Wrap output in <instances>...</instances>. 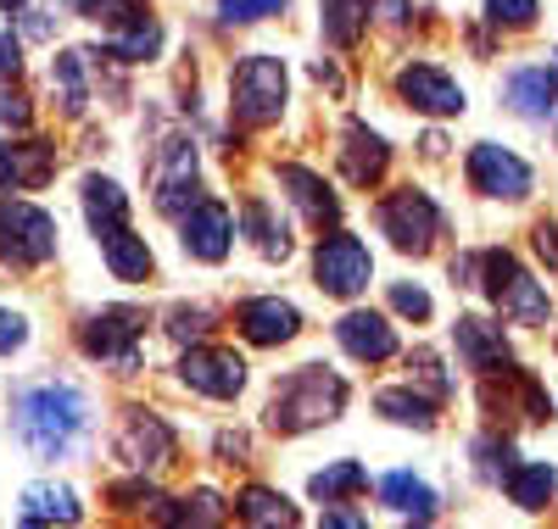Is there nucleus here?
Masks as SVG:
<instances>
[{"label": "nucleus", "instance_id": "nucleus-1", "mask_svg": "<svg viewBox=\"0 0 558 529\" xmlns=\"http://www.w3.org/2000/svg\"><path fill=\"white\" fill-rule=\"evenodd\" d=\"M17 413V435L34 457L57 463V457H78L89 441V396L68 379H34L12 396Z\"/></svg>", "mask_w": 558, "mask_h": 529}, {"label": "nucleus", "instance_id": "nucleus-2", "mask_svg": "<svg viewBox=\"0 0 558 529\" xmlns=\"http://www.w3.org/2000/svg\"><path fill=\"white\" fill-rule=\"evenodd\" d=\"M347 407V379L330 373V368H296L279 379V391L268 402V429L274 435H302V429H318V423H330L336 413Z\"/></svg>", "mask_w": 558, "mask_h": 529}, {"label": "nucleus", "instance_id": "nucleus-3", "mask_svg": "<svg viewBox=\"0 0 558 529\" xmlns=\"http://www.w3.org/2000/svg\"><path fill=\"white\" fill-rule=\"evenodd\" d=\"M475 284L486 291V302L508 318V323H547L553 318V302L542 291V279L531 268H520L514 251H481L475 257Z\"/></svg>", "mask_w": 558, "mask_h": 529}, {"label": "nucleus", "instance_id": "nucleus-4", "mask_svg": "<svg viewBox=\"0 0 558 529\" xmlns=\"http://www.w3.org/2000/svg\"><path fill=\"white\" fill-rule=\"evenodd\" d=\"M286 62L279 57H241L235 73H229V112H235L241 128H268L279 123V112H286Z\"/></svg>", "mask_w": 558, "mask_h": 529}, {"label": "nucleus", "instance_id": "nucleus-5", "mask_svg": "<svg viewBox=\"0 0 558 529\" xmlns=\"http://www.w3.org/2000/svg\"><path fill=\"white\" fill-rule=\"evenodd\" d=\"M447 229L441 207L425 196V189H391V196L380 201V234H391V246L408 251V257H425L436 246V234Z\"/></svg>", "mask_w": 558, "mask_h": 529}, {"label": "nucleus", "instance_id": "nucleus-6", "mask_svg": "<svg viewBox=\"0 0 558 529\" xmlns=\"http://www.w3.org/2000/svg\"><path fill=\"white\" fill-rule=\"evenodd\" d=\"M140 334H146V312L107 307V312L78 323V346H84V357L112 362L118 373H134L140 368Z\"/></svg>", "mask_w": 558, "mask_h": 529}, {"label": "nucleus", "instance_id": "nucleus-7", "mask_svg": "<svg viewBox=\"0 0 558 529\" xmlns=\"http://www.w3.org/2000/svg\"><path fill=\"white\" fill-rule=\"evenodd\" d=\"M51 257H57V223H51V212H39L28 201H7V207H0V262L45 268Z\"/></svg>", "mask_w": 558, "mask_h": 529}, {"label": "nucleus", "instance_id": "nucleus-8", "mask_svg": "<svg viewBox=\"0 0 558 529\" xmlns=\"http://www.w3.org/2000/svg\"><path fill=\"white\" fill-rule=\"evenodd\" d=\"M151 189H157V212L162 218H184L202 201V184H196V146L191 139H162L157 157H151Z\"/></svg>", "mask_w": 558, "mask_h": 529}, {"label": "nucleus", "instance_id": "nucleus-9", "mask_svg": "<svg viewBox=\"0 0 558 529\" xmlns=\"http://www.w3.org/2000/svg\"><path fill=\"white\" fill-rule=\"evenodd\" d=\"M368 273H375V257H368V246L357 234H330V239H318V251H313V279H318V291L324 296H357L368 291Z\"/></svg>", "mask_w": 558, "mask_h": 529}, {"label": "nucleus", "instance_id": "nucleus-10", "mask_svg": "<svg viewBox=\"0 0 558 529\" xmlns=\"http://www.w3.org/2000/svg\"><path fill=\"white\" fill-rule=\"evenodd\" d=\"M118 457L129 463V468H168L173 457H179V441H173V429L157 418V413H146V407H129L123 413V423H118Z\"/></svg>", "mask_w": 558, "mask_h": 529}, {"label": "nucleus", "instance_id": "nucleus-11", "mask_svg": "<svg viewBox=\"0 0 558 529\" xmlns=\"http://www.w3.org/2000/svg\"><path fill=\"white\" fill-rule=\"evenodd\" d=\"M179 379L191 384L196 396H213V402H235L246 391V362L223 346H191L179 362Z\"/></svg>", "mask_w": 558, "mask_h": 529}, {"label": "nucleus", "instance_id": "nucleus-12", "mask_svg": "<svg viewBox=\"0 0 558 529\" xmlns=\"http://www.w3.org/2000/svg\"><path fill=\"white\" fill-rule=\"evenodd\" d=\"M470 184L492 201H525L531 196V162L492 146V139H481V146L470 151Z\"/></svg>", "mask_w": 558, "mask_h": 529}, {"label": "nucleus", "instance_id": "nucleus-13", "mask_svg": "<svg viewBox=\"0 0 558 529\" xmlns=\"http://www.w3.org/2000/svg\"><path fill=\"white\" fill-rule=\"evenodd\" d=\"M179 246H184V257H196V262H223L229 246H235V223H229V207L202 196L191 212L179 218Z\"/></svg>", "mask_w": 558, "mask_h": 529}, {"label": "nucleus", "instance_id": "nucleus-14", "mask_svg": "<svg viewBox=\"0 0 558 529\" xmlns=\"http://www.w3.org/2000/svg\"><path fill=\"white\" fill-rule=\"evenodd\" d=\"M502 101L508 112H520L525 123H547L558 107V51H547V62L536 67H514L502 78Z\"/></svg>", "mask_w": 558, "mask_h": 529}, {"label": "nucleus", "instance_id": "nucleus-15", "mask_svg": "<svg viewBox=\"0 0 558 529\" xmlns=\"http://www.w3.org/2000/svg\"><path fill=\"white\" fill-rule=\"evenodd\" d=\"M397 95H402L413 112H430V118H458V112H463V89H458L441 67H430V62L402 67V73H397Z\"/></svg>", "mask_w": 558, "mask_h": 529}, {"label": "nucleus", "instance_id": "nucleus-16", "mask_svg": "<svg viewBox=\"0 0 558 529\" xmlns=\"http://www.w3.org/2000/svg\"><path fill=\"white\" fill-rule=\"evenodd\" d=\"M57 173V146L51 139H7L0 146V189H45Z\"/></svg>", "mask_w": 558, "mask_h": 529}, {"label": "nucleus", "instance_id": "nucleus-17", "mask_svg": "<svg viewBox=\"0 0 558 529\" xmlns=\"http://www.w3.org/2000/svg\"><path fill=\"white\" fill-rule=\"evenodd\" d=\"M235 329L252 346H286V341H296L302 312L291 302H279V296H252V302L235 307Z\"/></svg>", "mask_w": 558, "mask_h": 529}, {"label": "nucleus", "instance_id": "nucleus-18", "mask_svg": "<svg viewBox=\"0 0 558 529\" xmlns=\"http://www.w3.org/2000/svg\"><path fill=\"white\" fill-rule=\"evenodd\" d=\"M452 341H458L463 368H475L481 379L486 373H502L508 362H514V352H508V341H502V323H492V318H458L452 323Z\"/></svg>", "mask_w": 558, "mask_h": 529}, {"label": "nucleus", "instance_id": "nucleus-19", "mask_svg": "<svg viewBox=\"0 0 558 529\" xmlns=\"http://www.w3.org/2000/svg\"><path fill=\"white\" fill-rule=\"evenodd\" d=\"M386 162H391V146L368 128V123H347L341 128V173H347V184H357V189H368V184H380L386 179Z\"/></svg>", "mask_w": 558, "mask_h": 529}, {"label": "nucleus", "instance_id": "nucleus-20", "mask_svg": "<svg viewBox=\"0 0 558 529\" xmlns=\"http://www.w3.org/2000/svg\"><path fill=\"white\" fill-rule=\"evenodd\" d=\"M279 184H286V196L296 201V212H302L313 229H336V223H341V196H336V189L324 184L313 168L286 162V168H279Z\"/></svg>", "mask_w": 558, "mask_h": 529}, {"label": "nucleus", "instance_id": "nucleus-21", "mask_svg": "<svg viewBox=\"0 0 558 529\" xmlns=\"http://www.w3.org/2000/svg\"><path fill=\"white\" fill-rule=\"evenodd\" d=\"M336 341L347 346V357L357 362H391L397 357V329L380 312H347L336 323Z\"/></svg>", "mask_w": 558, "mask_h": 529}, {"label": "nucleus", "instance_id": "nucleus-22", "mask_svg": "<svg viewBox=\"0 0 558 529\" xmlns=\"http://www.w3.org/2000/svg\"><path fill=\"white\" fill-rule=\"evenodd\" d=\"M96 246H101V257H107V268H112V279H123V284H146L151 279V246L140 239L129 223H118V229H107V234H96Z\"/></svg>", "mask_w": 558, "mask_h": 529}, {"label": "nucleus", "instance_id": "nucleus-23", "mask_svg": "<svg viewBox=\"0 0 558 529\" xmlns=\"http://www.w3.org/2000/svg\"><path fill=\"white\" fill-rule=\"evenodd\" d=\"M380 502H386L391 513L413 518V524H430V518H436V491L425 485V479H413L408 468H397V473L380 479Z\"/></svg>", "mask_w": 558, "mask_h": 529}, {"label": "nucleus", "instance_id": "nucleus-24", "mask_svg": "<svg viewBox=\"0 0 558 529\" xmlns=\"http://www.w3.org/2000/svg\"><path fill=\"white\" fill-rule=\"evenodd\" d=\"M502 491H508V502H520L525 513H542L553 502V491H558V473L547 463H514L502 473Z\"/></svg>", "mask_w": 558, "mask_h": 529}, {"label": "nucleus", "instance_id": "nucleus-25", "mask_svg": "<svg viewBox=\"0 0 558 529\" xmlns=\"http://www.w3.org/2000/svg\"><path fill=\"white\" fill-rule=\"evenodd\" d=\"M84 218H89V234H107V229L129 223V196H123L112 179L89 173L84 179Z\"/></svg>", "mask_w": 558, "mask_h": 529}, {"label": "nucleus", "instance_id": "nucleus-26", "mask_svg": "<svg viewBox=\"0 0 558 529\" xmlns=\"http://www.w3.org/2000/svg\"><path fill=\"white\" fill-rule=\"evenodd\" d=\"M17 518L23 524H78V496L68 485H28Z\"/></svg>", "mask_w": 558, "mask_h": 529}, {"label": "nucleus", "instance_id": "nucleus-27", "mask_svg": "<svg viewBox=\"0 0 558 529\" xmlns=\"http://www.w3.org/2000/svg\"><path fill=\"white\" fill-rule=\"evenodd\" d=\"M157 51H162V23L157 17H140V23H129V28H118L112 39H107V57L112 62H157Z\"/></svg>", "mask_w": 558, "mask_h": 529}, {"label": "nucleus", "instance_id": "nucleus-28", "mask_svg": "<svg viewBox=\"0 0 558 529\" xmlns=\"http://www.w3.org/2000/svg\"><path fill=\"white\" fill-rule=\"evenodd\" d=\"M318 7H324V39L336 51H352L368 28V0H318Z\"/></svg>", "mask_w": 558, "mask_h": 529}, {"label": "nucleus", "instance_id": "nucleus-29", "mask_svg": "<svg viewBox=\"0 0 558 529\" xmlns=\"http://www.w3.org/2000/svg\"><path fill=\"white\" fill-rule=\"evenodd\" d=\"M241 223H246V234H252V246L263 251V257H274V262H286L291 257V234H286V223H274V212H268V201H246L241 207Z\"/></svg>", "mask_w": 558, "mask_h": 529}, {"label": "nucleus", "instance_id": "nucleus-30", "mask_svg": "<svg viewBox=\"0 0 558 529\" xmlns=\"http://www.w3.org/2000/svg\"><path fill=\"white\" fill-rule=\"evenodd\" d=\"M84 57H89V51H62V57L51 62V84H57V95H62V112H68V118H84V107H89Z\"/></svg>", "mask_w": 558, "mask_h": 529}, {"label": "nucleus", "instance_id": "nucleus-31", "mask_svg": "<svg viewBox=\"0 0 558 529\" xmlns=\"http://www.w3.org/2000/svg\"><path fill=\"white\" fill-rule=\"evenodd\" d=\"M307 491L318 496V502H347V496H357V491H368V473H363V463H336V468H318L313 479H307Z\"/></svg>", "mask_w": 558, "mask_h": 529}, {"label": "nucleus", "instance_id": "nucleus-32", "mask_svg": "<svg viewBox=\"0 0 558 529\" xmlns=\"http://www.w3.org/2000/svg\"><path fill=\"white\" fill-rule=\"evenodd\" d=\"M235 513L246 518V524H296L302 513L279 496V491H268V485H252V491H241L235 496Z\"/></svg>", "mask_w": 558, "mask_h": 529}, {"label": "nucleus", "instance_id": "nucleus-33", "mask_svg": "<svg viewBox=\"0 0 558 529\" xmlns=\"http://www.w3.org/2000/svg\"><path fill=\"white\" fill-rule=\"evenodd\" d=\"M375 407L391 418V423H413V429H436V402H425L418 391H380Z\"/></svg>", "mask_w": 558, "mask_h": 529}, {"label": "nucleus", "instance_id": "nucleus-34", "mask_svg": "<svg viewBox=\"0 0 558 529\" xmlns=\"http://www.w3.org/2000/svg\"><path fill=\"white\" fill-rule=\"evenodd\" d=\"M73 17H89V23H107V28H129L146 17V0H68Z\"/></svg>", "mask_w": 558, "mask_h": 529}, {"label": "nucleus", "instance_id": "nucleus-35", "mask_svg": "<svg viewBox=\"0 0 558 529\" xmlns=\"http://www.w3.org/2000/svg\"><path fill=\"white\" fill-rule=\"evenodd\" d=\"M168 341L173 346H191V341H207V334L218 329V312L213 307H168Z\"/></svg>", "mask_w": 558, "mask_h": 529}, {"label": "nucleus", "instance_id": "nucleus-36", "mask_svg": "<svg viewBox=\"0 0 558 529\" xmlns=\"http://www.w3.org/2000/svg\"><path fill=\"white\" fill-rule=\"evenodd\" d=\"M408 379H418L436 402H447V396H452V373L441 368V357H436V352H413V357H408Z\"/></svg>", "mask_w": 558, "mask_h": 529}, {"label": "nucleus", "instance_id": "nucleus-37", "mask_svg": "<svg viewBox=\"0 0 558 529\" xmlns=\"http://www.w3.org/2000/svg\"><path fill=\"white\" fill-rule=\"evenodd\" d=\"M520 463V452L508 446V441H497V435H486V441H475V468H481V479H497L502 485V473Z\"/></svg>", "mask_w": 558, "mask_h": 529}, {"label": "nucleus", "instance_id": "nucleus-38", "mask_svg": "<svg viewBox=\"0 0 558 529\" xmlns=\"http://www.w3.org/2000/svg\"><path fill=\"white\" fill-rule=\"evenodd\" d=\"M229 507H223V496L218 491H196V496H184L179 507H173V524H218Z\"/></svg>", "mask_w": 558, "mask_h": 529}, {"label": "nucleus", "instance_id": "nucleus-39", "mask_svg": "<svg viewBox=\"0 0 558 529\" xmlns=\"http://www.w3.org/2000/svg\"><path fill=\"white\" fill-rule=\"evenodd\" d=\"M274 12H286V0H218V17L223 23H263Z\"/></svg>", "mask_w": 558, "mask_h": 529}, {"label": "nucleus", "instance_id": "nucleus-40", "mask_svg": "<svg viewBox=\"0 0 558 529\" xmlns=\"http://www.w3.org/2000/svg\"><path fill=\"white\" fill-rule=\"evenodd\" d=\"M486 17L497 28H531L536 23V0H486Z\"/></svg>", "mask_w": 558, "mask_h": 529}, {"label": "nucleus", "instance_id": "nucleus-41", "mask_svg": "<svg viewBox=\"0 0 558 529\" xmlns=\"http://www.w3.org/2000/svg\"><path fill=\"white\" fill-rule=\"evenodd\" d=\"M391 307H397L402 318H418V323L430 318V296L418 291V284H397V291H391Z\"/></svg>", "mask_w": 558, "mask_h": 529}, {"label": "nucleus", "instance_id": "nucleus-42", "mask_svg": "<svg viewBox=\"0 0 558 529\" xmlns=\"http://www.w3.org/2000/svg\"><path fill=\"white\" fill-rule=\"evenodd\" d=\"M23 341H28V318L23 312H0V357L23 352Z\"/></svg>", "mask_w": 558, "mask_h": 529}, {"label": "nucleus", "instance_id": "nucleus-43", "mask_svg": "<svg viewBox=\"0 0 558 529\" xmlns=\"http://www.w3.org/2000/svg\"><path fill=\"white\" fill-rule=\"evenodd\" d=\"M28 118H34L28 95H17V89H0V123H7V128H28Z\"/></svg>", "mask_w": 558, "mask_h": 529}, {"label": "nucleus", "instance_id": "nucleus-44", "mask_svg": "<svg viewBox=\"0 0 558 529\" xmlns=\"http://www.w3.org/2000/svg\"><path fill=\"white\" fill-rule=\"evenodd\" d=\"M246 452H252V435H241V429H235V435H229V429L218 435V457L223 463H246Z\"/></svg>", "mask_w": 558, "mask_h": 529}, {"label": "nucleus", "instance_id": "nucleus-45", "mask_svg": "<svg viewBox=\"0 0 558 529\" xmlns=\"http://www.w3.org/2000/svg\"><path fill=\"white\" fill-rule=\"evenodd\" d=\"M368 12H380V23H391V28H408V17H413L408 0H375Z\"/></svg>", "mask_w": 558, "mask_h": 529}, {"label": "nucleus", "instance_id": "nucleus-46", "mask_svg": "<svg viewBox=\"0 0 558 529\" xmlns=\"http://www.w3.org/2000/svg\"><path fill=\"white\" fill-rule=\"evenodd\" d=\"M536 257L558 268V223H536Z\"/></svg>", "mask_w": 558, "mask_h": 529}, {"label": "nucleus", "instance_id": "nucleus-47", "mask_svg": "<svg viewBox=\"0 0 558 529\" xmlns=\"http://www.w3.org/2000/svg\"><path fill=\"white\" fill-rule=\"evenodd\" d=\"M23 73V57H17V39L0 34V78H17Z\"/></svg>", "mask_w": 558, "mask_h": 529}, {"label": "nucleus", "instance_id": "nucleus-48", "mask_svg": "<svg viewBox=\"0 0 558 529\" xmlns=\"http://www.w3.org/2000/svg\"><path fill=\"white\" fill-rule=\"evenodd\" d=\"M324 524H330V529H357V524H363V513H347V507H330V513H324Z\"/></svg>", "mask_w": 558, "mask_h": 529}, {"label": "nucleus", "instance_id": "nucleus-49", "mask_svg": "<svg viewBox=\"0 0 558 529\" xmlns=\"http://www.w3.org/2000/svg\"><path fill=\"white\" fill-rule=\"evenodd\" d=\"M313 78H318V84H330V89H341V73H336L330 62H313Z\"/></svg>", "mask_w": 558, "mask_h": 529}, {"label": "nucleus", "instance_id": "nucleus-50", "mask_svg": "<svg viewBox=\"0 0 558 529\" xmlns=\"http://www.w3.org/2000/svg\"><path fill=\"white\" fill-rule=\"evenodd\" d=\"M23 7V0H0V12H17Z\"/></svg>", "mask_w": 558, "mask_h": 529}]
</instances>
